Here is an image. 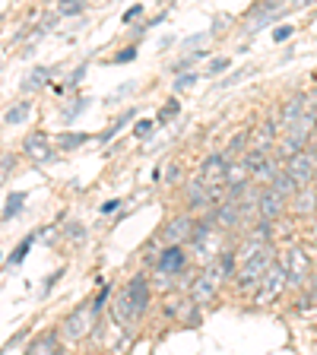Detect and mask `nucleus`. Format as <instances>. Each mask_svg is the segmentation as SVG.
Returning <instances> with one entry per match:
<instances>
[{
    "label": "nucleus",
    "mask_w": 317,
    "mask_h": 355,
    "mask_svg": "<svg viewBox=\"0 0 317 355\" xmlns=\"http://www.w3.org/2000/svg\"><path fill=\"white\" fill-rule=\"evenodd\" d=\"M286 282H289L286 266H280V263L273 260V263H270V270H266V273L260 276L257 288H254V302H257V304H270V302H276V298L282 295Z\"/></svg>",
    "instance_id": "1"
},
{
    "label": "nucleus",
    "mask_w": 317,
    "mask_h": 355,
    "mask_svg": "<svg viewBox=\"0 0 317 355\" xmlns=\"http://www.w3.org/2000/svg\"><path fill=\"white\" fill-rule=\"evenodd\" d=\"M270 263H273V248L266 244V248H260V251L251 254L248 260H241V270H238V286H241V288L257 286L260 276L270 270Z\"/></svg>",
    "instance_id": "2"
},
{
    "label": "nucleus",
    "mask_w": 317,
    "mask_h": 355,
    "mask_svg": "<svg viewBox=\"0 0 317 355\" xmlns=\"http://www.w3.org/2000/svg\"><path fill=\"white\" fill-rule=\"evenodd\" d=\"M286 171L292 178H295V184L298 187H308L311 181H314V171H317V155L314 153H292L286 159Z\"/></svg>",
    "instance_id": "3"
},
{
    "label": "nucleus",
    "mask_w": 317,
    "mask_h": 355,
    "mask_svg": "<svg viewBox=\"0 0 317 355\" xmlns=\"http://www.w3.org/2000/svg\"><path fill=\"white\" fill-rule=\"evenodd\" d=\"M96 318H98V311L92 308V304L76 308L74 314L64 320V336L67 340H83V336L89 333V327H96Z\"/></svg>",
    "instance_id": "4"
},
{
    "label": "nucleus",
    "mask_w": 317,
    "mask_h": 355,
    "mask_svg": "<svg viewBox=\"0 0 317 355\" xmlns=\"http://www.w3.org/2000/svg\"><path fill=\"white\" fill-rule=\"evenodd\" d=\"M308 270H311V260H308V254H305V248H289V254H286V273H289V282L302 286V282L308 279Z\"/></svg>",
    "instance_id": "5"
},
{
    "label": "nucleus",
    "mask_w": 317,
    "mask_h": 355,
    "mask_svg": "<svg viewBox=\"0 0 317 355\" xmlns=\"http://www.w3.org/2000/svg\"><path fill=\"white\" fill-rule=\"evenodd\" d=\"M229 165H232V155L229 153H216V155H209L207 162H203V168H200V178L207 181V184H225V171H229Z\"/></svg>",
    "instance_id": "6"
},
{
    "label": "nucleus",
    "mask_w": 317,
    "mask_h": 355,
    "mask_svg": "<svg viewBox=\"0 0 317 355\" xmlns=\"http://www.w3.org/2000/svg\"><path fill=\"white\" fill-rule=\"evenodd\" d=\"M22 149H26V155H29L32 162H48L51 159V140H48V133L35 130L26 137V143H22Z\"/></svg>",
    "instance_id": "7"
},
{
    "label": "nucleus",
    "mask_w": 317,
    "mask_h": 355,
    "mask_svg": "<svg viewBox=\"0 0 317 355\" xmlns=\"http://www.w3.org/2000/svg\"><path fill=\"white\" fill-rule=\"evenodd\" d=\"M213 222L219 225V229H235V225H241V207H238V200L229 193V200L225 203H219L216 207V216Z\"/></svg>",
    "instance_id": "8"
},
{
    "label": "nucleus",
    "mask_w": 317,
    "mask_h": 355,
    "mask_svg": "<svg viewBox=\"0 0 317 355\" xmlns=\"http://www.w3.org/2000/svg\"><path fill=\"white\" fill-rule=\"evenodd\" d=\"M124 295L130 298V304H133V314L140 318L143 311H146V302H149V286H146V279H143V276H133V279L127 282Z\"/></svg>",
    "instance_id": "9"
},
{
    "label": "nucleus",
    "mask_w": 317,
    "mask_h": 355,
    "mask_svg": "<svg viewBox=\"0 0 317 355\" xmlns=\"http://www.w3.org/2000/svg\"><path fill=\"white\" fill-rule=\"evenodd\" d=\"M282 209H286V197H282L276 187H270V191L260 193V216H264V219H270V222L280 219Z\"/></svg>",
    "instance_id": "10"
},
{
    "label": "nucleus",
    "mask_w": 317,
    "mask_h": 355,
    "mask_svg": "<svg viewBox=\"0 0 317 355\" xmlns=\"http://www.w3.org/2000/svg\"><path fill=\"white\" fill-rule=\"evenodd\" d=\"M155 266H159V273H178V270H185V251H181V244H169Z\"/></svg>",
    "instance_id": "11"
},
{
    "label": "nucleus",
    "mask_w": 317,
    "mask_h": 355,
    "mask_svg": "<svg viewBox=\"0 0 317 355\" xmlns=\"http://www.w3.org/2000/svg\"><path fill=\"white\" fill-rule=\"evenodd\" d=\"M194 235V222L187 219V216H181V219L169 222V229H165V238H169L171 244H181V241H191Z\"/></svg>",
    "instance_id": "12"
},
{
    "label": "nucleus",
    "mask_w": 317,
    "mask_h": 355,
    "mask_svg": "<svg viewBox=\"0 0 317 355\" xmlns=\"http://www.w3.org/2000/svg\"><path fill=\"white\" fill-rule=\"evenodd\" d=\"M305 108H308V96H295V98H292V102L282 108V114H280V127H282V130H289V127L295 124V121L302 118Z\"/></svg>",
    "instance_id": "13"
},
{
    "label": "nucleus",
    "mask_w": 317,
    "mask_h": 355,
    "mask_svg": "<svg viewBox=\"0 0 317 355\" xmlns=\"http://www.w3.org/2000/svg\"><path fill=\"white\" fill-rule=\"evenodd\" d=\"M292 200H295V203H292V209H295L298 216L317 213V193L311 191V184H308V187H298V193H295Z\"/></svg>",
    "instance_id": "14"
},
{
    "label": "nucleus",
    "mask_w": 317,
    "mask_h": 355,
    "mask_svg": "<svg viewBox=\"0 0 317 355\" xmlns=\"http://www.w3.org/2000/svg\"><path fill=\"white\" fill-rule=\"evenodd\" d=\"M51 76H54L51 67H35V70L22 80V89H26V92H35V89L44 86V83H51Z\"/></svg>",
    "instance_id": "15"
},
{
    "label": "nucleus",
    "mask_w": 317,
    "mask_h": 355,
    "mask_svg": "<svg viewBox=\"0 0 317 355\" xmlns=\"http://www.w3.org/2000/svg\"><path fill=\"white\" fill-rule=\"evenodd\" d=\"M248 165L244 162H232L229 165V171H225V184H229V191H238V187L241 184H248V181H251V178H248Z\"/></svg>",
    "instance_id": "16"
},
{
    "label": "nucleus",
    "mask_w": 317,
    "mask_h": 355,
    "mask_svg": "<svg viewBox=\"0 0 317 355\" xmlns=\"http://www.w3.org/2000/svg\"><path fill=\"white\" fill-rule=\"evenodd\" d=\"M280 162H276V159H270V155H266L264 162L257 165V168H254V181H260V184H273V178L280 175Z\"/></svg>",
    "instance_id": "17"
},
{
    "label": "nucleus",
    "mask_w": 317,
    "mask_h": 355,
    "mask_svg": "<svg viewBox=\"0 0 317 355\" xmlns=\"http://www.w3.org/2000/svg\"><path fill=\"white\" fill-rule=\"evenodd\" d=\"M58 349H60V343H58V336H54V333H42L38 340H32V343H29V352H32V355L58 352Z\"/></svg>",
    "instance_id": "18"
},
{
    "label": "nucleus",
    "mask_w": 317,
    "mask_h": 355,
    "mask_svg": "<svg viewBox=\"0 0 317 355\" xmlns=\"http://www.w3.org/2000/svg\"><path fill=\"white\" fill-rule=\"evenodd\" d=\"M270 187H276V191H280V193H282V197H286V200H292V197H295V193H298L295 178L289 175V171H280V175L273 178V184H270Z\"/></svg>",
    "instance_id": "19"
},
{
    "label": "nucleus",
    "mask_w": 317,
    "mask_h": 355,
    "mask_svg": "<svg viewBox=\"0 0 317 355\" xmlns=\"http://www.w3.org/2000/svg\"><path fill=\"white\" fill-rule=\"evenodd\" d=\"M22 207H26V193H19V191L10 193V197H7V207H3V213H0V219H3V222L13 219V216L19 213Z\"/></svg>",
    "instance_id": "20"
},
{
    "label": "nucleus",
    "mask_w": 317,
    "mask_h": 355,
    "mask_svg": "<svg viewBox=\"0 0 317 355\" xmlns=\"http://www.w3.org/2000/svg\"><path fill=\"white\" fill-rule=\"evenodd\" d=\"M29 111H32V105L29 102H19V105H13V108L3 114V124H22V121L29 118Z\"/></svg>",
    "instance_id": "21"
},
{
    "label": "nucleus",
    "mask_w": 317,
    "mask_h": 355,
    "mask_svg": "<svg viewBox=\"0 0 317 355\" xmlns=\"http://www.w3.org/2000/svg\"><path fill=\"white\" fill-rule=\"evenodd\" d=\"M83 143H89V133H74V130H67L58 137V146L60 149H76L83 146Z\"/></svg>",
    "instance_id": "22"
},
{
    "label": "nucleus",
    "mask_w": 317,
    "mask_h": 355,
    "mask_svg": "<svg viewBox=\"0 0 317 355\" xmlns=\"http://www.w3.org/2000/svg\"><path fill=\"white\" fill-rule=\"evenodd\" d=\"M32 241H35V235H26V238H22V241L16 244V251L10 254V263H22V260H26V254L32 251Z\"/></svg>",
    "instance_id": "23"
},
{
    "label": "nucleus",
    "mask_w": 317,
    "mask_h": 355,
    "mask_svg": "<svg viewBox=\"0 0 317 355\" xmlns=\"http://www.w3.org/2000/svg\"><path fill=\"white\" fill-rule=\"evenodd\" d=\"M130 121H133V111H127V114H121V118H118V121H114V124H111V127H108V130H105V133H102V137H98V140H102V143H108V140H111V137H114V133H118V130H124V127H127V124H130Z\"/></svg>",
    "instance_id": "24"
},
{
    "label": "nucleus",
    "mask_w": 317,
    "mask_h": 355,
    "mask_svg": "<svg viewBox=\"0 0 317 355\" xmlns=\"http://www.w3.org/2000/svg\"><path fill=\"white\" fill-rule=\"evenodd\" d=\"M83 7H86V0H60L58 3L60 16H76V13H83Z\"/></svg>",
    "instance_id": "25"
},
{
    "label": "nucleus",
    "mask_w": 317,
    "mask_h": 355,
    "mask_svg": "<svg viewBox=\"0 0 317 355\" xmlns=\"http://www.w3.org/2000/svg\"><path fill=\"white\" fill-rule=\"evenodd\" d=\"M86 108H89V98H80V102L67 105V108H64V121H67V124H70V121H74L76 114H80V111H86Z\"/></svg>",
    "instance_id": "26"
},
{
    "label": "nucleus",
    "mask_w": 317,
    "mask_h": 355,
    "mask_svg": "<svg viewBox=\"0 0 317 355\" xmlns=\"http://www.w3.org/2000/svg\"><path fill=\"white\" fill-rule=\"evenodd\" d=\"M178 108H181V105H178V98H171V102L165 105L162 111H159V118H155V124H165V121H169L171 114H178Z\"/></svg>",
    "instance_id": "27"
},
{
    "label": "nucleus",
    "mask_w": 317,
    "mask_h": 355,
    "mask_svg": "<svg viewBox=\"0 0 317 355\" xmlns=\"http://www.w3.org/2000/svg\"><path fill=\"white\" fill-rule=\"evenodd\" d=\"M200 80V73H181L175 80V92H181V89H187V86H194V83Z\"/></svg>",
    "instance_id": "28"
},
{
    "label": "nucleus",
    "mask_w": 317,
    "mask_h": 355,
    "mask_svg": "<svg viewBox=\"0 0 317 355\" xmlns=\"http://www.w3.org/2000/svg\"><path fill=\"white\" fill-rule=\"evenodd\" d=\"M229 67V58H213L209 60V67H207V76H216V73H222Z\"/></svg>",
    "instance_id": "29"
},
{
    "label": "nucleus",
    "mask_w": 317,
    "mask_h": 355,
    "mask_svg": "<svg viewBox=\"0 0 317 355\" xmlns=\"http://www.w3.org/2000/svg\"><path fill=\"white\" fill-rule=\"evenodd\" d=\"M67 235L74 238V241H83V238H86V229H83V222H70V225H67Z\"/></svg>",
    "instance_id": "30"
},
{
    "label": "nucleus",
    "mask_w": 317,
    "mask_h": 355,
    "mask_svg": "<svg viewBox=\"0 0 317 355\" xmlns=\"http://www.w3.org/2000/svg\"><path fill=\"white\" fill-rule=\"evenodd\" d=\"M153 121H137V127H133V133H137V137H140V140H143V137H149V133H153Z\"/></svg>",
    "instance_id": "31"
},
{
    "label": "nucleus",
    "mask_w": 317,
    "mask_h": 355,
    "mask_svg": "<svg viewBox=\"0 0 317 355\" xmlns=\"http://www.w3.org/2000/svg\"><path fill=\"white\" fill-rule=\"evenodd\" d=\"M244 140H248V133H235V137H232V143H229V149H225V153H229V155H235L238 149L244 146Z\"/></svg>",
    "instance_id": "32"
},
{
    "label": "nucleus",
    "mask_w": 317,
    "mask_h": 355,
    "mask_svg": "<svg viewBox=\"0 0 317 355\" xmlns=\"http://www.w3.org/2000/svg\"><path fill=\"white\" fill-rule=\"evenodd\" d=\"M13 162H16L13 155H7V159L0 162V184H3V181H7V178H10V168H13Z\"/></svg>",
    "instance_id": "33"
},
{
    "label": "nucleus",
    "mask_w": 317,
    "mask_h": 355,
    "mask_svg": "<svg viewBox=\"0 0 317 355\" xmlns=\"http://www.w3.org/2000/svg\"><path fill=\"white\" fill-rule=\"evenodd\" d=\"M203 42H207V32H197V35L185 38V42H181V48H194V44H203Z\"/></svg>",
    "instance_id": "34"
},
{
    "label": "nucleus",
    "mask_w": 317,
    "mask_h": 355,
    "mask_svg": "<svg viewBox=\"0 0 317 355\" xmlns=\"http://www.w3.org/2000/svg\"><path fill=\"white\" fill-rule=\"evenodd\" d=\"M133 58H137V48H127V51L114 54V64H127V60H133Z\"/></svg>",
    "instance_id": "35"
},
{
    "label": "nucleus",
    "mask_w": 317,
    "mask_h": 355,
    "mask_svg": "<svg viewBox=\"0 0 317 355\" xmlns=\"http://www.w3.org/2000/svg\"><path fill=\"white\" fill-rule=\"evenodd\" d=\"M289 35H292V26H276V29H273V38H276V42H286Z\"/></svg>",
    "instance_id": "36"
},
{
    "label": "nucleus",
    "mask_w": 317,
    "mask_h": 355,
    "mask_svg": "<svg viewBox=\"0 0 317 355\" xmlns=\"http://www.w3.org/2000/svg\"><path fill=\"white\" fill-rule=\"evenodd\" d=\"M60 276H64V270H54V273L48 276V279H44V292H51V288L58 286V279H60Z\"/></svg>",
    "instance_id": "37"
},
{
    "label": "nucleus",
    "mask_w": 317,
    "mask_h": 355,
    "mask_svg": "<svg viewBox=\"0 0 317 355\" xmlns=\"http://www.w3.org/2000/svg\"><path fill=\"white\" fill-rule=\"evenodd\" d=\"M105 302H108V286H102V292H98V298L92 302V308L102 311V308H105Z\"/></svg>",
    "instance_id": "38"
},
{
    "label": "nucleus",
    "mask_w": 317,
    "mask_h": 355,
    "mask_svg": "<svg viewBox=\"0 0 317 355\" xmlns=\"http://www.w3.org/2000/svg\"><path fill=\"white\" fill-rule=\"evenodd\" d=\"M118 207H121V200H108V203H102V213H114Z\"/></svg>",
    "instance_id": "39"
},
{
    "label": "nucleus",
    "mask_w": 317,
    "mask_h": 355,
    "mask_svg": "<svg viewBox=\"0 0 317 355\" xmlns=\"http://www.w3.org/2000/svg\"><path fill=\"white\" fill-rule=\"evenodd\" d=\"M140 13H143V7H130V10H127V13H124V22L137 19V16H140Z\"/></svg>",
    "instance_id": "40"
},
{
    "label": "nucleus",
    "mask_w": 317,
    "mask_h": 355,
    "mask_svg": "<svg viewBox=\"0 0 317 355\" xmlns=\"http://www.w3.org/2000/svg\"><path fill=\"white\" fill-rule=\"evenodd\" d=\"M83 76H86V64H83V67H80V70H76V73H74V76H70V86H76V83H80V80H83Z\"/></svg>",
    "instance_id": "41"
},
{
    "label": "nucleus",
    "mask_w": 317,
    "mask_h": 355,
    "mask_svg": "<svg viewBox=\"0 0 317 355\" xmlns=\"http://www.w3.org/2000/svg\"><path fill=\"white\" fill-rule=\"evenodd\" d=\"M225 22H232L229 16H219V19H216V26H213V32H222V29H225Z\"/></svg>",
    "instance_id": "42"
},
{
    "label": "nucleus",
    "mask_w": 317,
    "mask_h": 355,
    "mask_svg": "<svg viewBox=\"0 0 317 355\" xmlns=\"http://www.w3.org/2000/svg\"><path fill=\"white\" fill-rule=\"evenodd\" d=\"M311 3H317V0H292V7H311Z\"/></svg>",
    "instance_id": "43"
},
{
    "label": "nucleus",
    "mask_w": 317,
    "mask_h": 355,
    "mask_svg": "<svg viewBox=\"0 0 317 355\" xmlns=\"http://www.w3.org/2000/svg\"><path fill=\"white\" fill-rule=\"evenodd\" d=\"M178 175H181V171H178V165H171V168H169V181H178Z\"/></svg>",
    "instance_id": "44"
},
{
    "label": "nucleus",
    "mask_w": 317,
    "mask_h": 355,
    "mask_svg": "<svg viewBox=\"0 0 317 355\" xmlns=\"http://www.w3.org/2000/svg\"><path fill=\"white\" fill-rule=\"evenodd\" d=\"M314 140H317V121H314Z\"/></svg>",
    "instance_id": "45"
}]
</instances>
